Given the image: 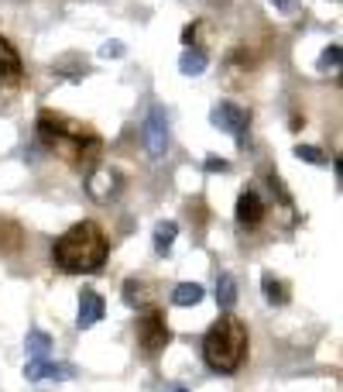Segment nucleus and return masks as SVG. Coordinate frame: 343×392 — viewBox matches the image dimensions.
I'll use <instances>...</instances> for the list:
<instances>
[{
    "mask_svg": "<svg viewBox=\"0 0 343 392\" xmlns=\"http://www.w3.org/2000/svg\"><path fill=\"white\" fill-rule=\"evenodd\" d=\"M340 59H343V48L340 45H329L320 56V69H340Z\"/></svg>",
    "mask_w": 343,
    "mask_h": 392,
    "instance_id": "obj_19",
    "label": "nucleus"
},
{
    "mask_svg": "<svg viewBox=\"0 0 343 392\" xmlns=\"http://www.w3.org/2000/svg\"><path fill=\"white\" fill-rule=\"evenodd\" d=\"M213 128H220V131H227V135L233 138H241L244 131H248V124H250V114L244 110V107H237V103H230V100H223V103H216L213 107Z\"/></svg>",
    "mask_w": 343,
    "mask_h": 392,
    "instance_id": "obj_5",
    "label": "nucleus"
},
{
    "mask_svg": "<svg viewBox=\"0 0 343 392\" xmlns=\"http://www.w3.org/2000/svg\"><path fill=\"white\" fill-rule=\"evenodd\" d=\"M120 186H124V176L117 169H90L86 176V193L93 203H107L110 196L120 193Z\"/></svg>",
    "mask_w": 343,
    "mask_h": 392,
    "instance_id": "obj_6",
    "label": "nucleus"
},
{
    "mask_svg": "<svg viewBox=\"0 0 343 392\" xmlns=\"http://www.w3.org/2000/svg\"><path fill=\"white\" fill-rule=\"evenodd\" d=\"M52 262H56L58 272H65V275H86V272L103 269V262H107V237L100 231V224H93V220L73 224L56 241Z\"/></svg>",
    "mask_w": 343,
    "mask_h": 392,
    "instance_id": "obj_1",
    "label": "nucleus"
},
{
    "mask_svg": "<svg viewBox=\"0 0 343 392\" xmlns=\"http://www.w3.org/2000/svg\"><path fill=\"white\" fill-rule=\"evenodd\" d=\"M203 358L213 372L233 375L248 358V327L237 316H220L203 337Z\"/></svg>",
    "mask_w": 343,
    "mask_h": 392,
    "instance_id": "obj_2",
    "label": "nucleus"
},
{
    "mask_svg": "<svg viewBox=\"0 0 343 392\" xmlns=\"http://www.w3.org/2000/svg\"><path fill=\"white\" fill-rule=\"evenodd\" d=\"M175 237H179V224H175V220L158 224V227H154V252H158V255H165L172 244H175Z\"/></svg>",
    "mask_w": 343,
    "mask_h": 392,
    "instance_id": "obj_15",
    "label": "nucleus"
},
{
    "mask_svg": "<svg viewBox=\"0 0 343 392\" xmlns=\"http://www.w3.org/2000/svg\"><path fill=\"white\" fill-rule=\"evenodd\" d=\"M21 73H24V66H21V56L18 48L11 45L7 38H0V79H21Z\"/></svg>",
    "mask_w": 343,
    "mask_h": 392,
    "instance_id": "obj_10",
    "label": "nucleus"
},
{
    "mask_svg": "<svg viewBox=\"0 0 343 392\" xmlns=\"http://www.w3.org/2000/svg\"><path fill=\"white\" fill-rule=\"evenodd\" d=\"M76 368L69 361H48V358H31L24 365V378L28 382H41V378H73Z\"/></svg>",
    "mask_w": 343,
    "mask_h": 392,
    "instance_id": "obj_7",
    "label": "nucleus"
},
{
    "mask_svg": "<svg viewBox=\"0 0 343 392\" xmlns=\"http://www.w3.org/2000/svg\"><path fill=\"white\" fill-rule=\"evenodd\" d=\"M107 314V303H103V296L93 293V289H86V293L79 296V316H76V327L79 331H90L93 324H100Z\"/></svg>",
    "mask_w": 343,
    "mask_h": 392,
    "instance_id": "obj_8",
    "label": "nucleus"
},
{
    "mask_svg": "<svg viewBox=\"0 0 343 392\" xmlns=\"http://www.w3.org/2000/svg\"><path fill=\"white\" fill-rule=\"evenodd\" d=\"M206 172H213V176H220V172H230V162H227V158L210 155V158H206Z\"/></svg>",
    "mask_w": 343,
    "mask_h": 392,
    "instance_id": "obj_20",
    "label": "nucleus"
},
{
    "mask_svg": "<svg viewBox=\"0 0 343 392\" xmlns=\"http://www.w3.org/2000/svg\"><path fill=\"white\" fill-rule=\"evenodd\" d=\"M199 299H203V286L199 282H179L172 289V303L175 306H196Z\"/></svg>",
    "mask_w": 343,
    "mask_h": 392,
    "instance_id": "obj_14",
    "label": "nucleus"
},
{
    "mask_svg": "<svg viewBox=\"0 0 343 392\" xmlns=\"http://www.w3.org/2000/svg\"><path fill=\"white\" fill-rule=\"evenodd\" d=\"M141 296H144V289L137 286V279H131V282L124 286V299H127V303H131V306H134V303H137Z\"/></svg>",
    "mask_w": 343,
    "mask_h": 392,
    "instance_id": "obj_21",
    "label": "nucleus"
},
{
    "mask_svg": "<svg viewBox=\"0 0 343 392\" xmlns=\"http://www.w3.org/2000/svg\"><path fill=\"white\" fill-rule=\"evenodd\" d=\"M21 227L18 224H11V220H4V224H0V252H11V255H14V252H21Z\"/></svg>",
    "mask_w": 343,
    "mask_h": 392,
    "instance_id": "obj_16",
    "label": "nucleus"
},
{
    "mask_svg": "<svg viewBox=\"0 0 343 392\" xmlns=\"http://www.w3.org/2000/svg\"><path fill=\"white\" fill-rule=\"evenodd\" d=\"M175 392H186V389H175Z\"/></svg>",
    "mask_w": 343,
    "mask_h": 392,
    "instance_id": "obj_25",
    "label": "nucleus"
},
{
    "mask_svg": "<svg viewBox=\"0 0 343 392\" xmlns=\"http://www.w3.org/2000/svg\"><path fill=\"white\" fill-rule=\"evenodd\" d=\"M137 341H141V348L148 354H158L172 341V331L165 324V316H162V310H154V306L141 310V316H137Z\"/></svg>",
    "mask_w": 343,
    "mask_h": 392,
    "instance_id": "obj_3",
    "label": "nucleus"
},
{
    "mask_svg": "<svg viewBox=\"0 0 343 392\" xmlns=\"http://www.w3.org/2000/svg\"><path fill=\"white\" fill-rule=\"evenodd\" d=\"M100 56H103V59H117V56H124V45H120V41H107V45L100 48Z\"/></svg>",
    "mask_w": 343,
    "mask_h": 392,
    "instance_id": "obj_22",
    "label": "nucleus"
},
{
    "mask_svg": "<svg viewBox=\"0 0 343 392\" xmlns=\"http://www.w3.org/2000/svg\"><path fill=\"white\" fill-rule=\"evenodd\" d=\"M144 145H148V155L162 158L169 152V118L162 107H152L148 118H144Z\"/></svg>",
    "mask_w": 343,
    "mask_h": 392,
    "instance_id": "obj_4",
    "label": "nucleus"
},
{
    "mask_svg": "<svg viewBox=\"0 0 343 392\" xmlns=\"http://www.w3.org/2000/svg\"><path fill=\"white\" fill-rule=\"evenodd\" d=\"M216 303H220V310H233V303H237V279L230 272L216 279Z\"/></svg>",
    "mask_w": 343,
    "mask_h": 392,
    "instance_id": "obj_13",
    "label": "nucleus"
},
{
    "mask_svg": "<svg viewBox=\"0 0 343 392\" xmlns=\"http://www.w3.org/2000/svg\"><path fill=\"white\" fill-rule=\"evenodd\" d=\"M196 31H199V24H186V31H182V41H186V45H192V41H196Z\"/></svg>",
    "mask_w": 343,
    "mask_h": 392,
    "instance_id": "obj_24",
    "label": "nucleus"
},
{
    "mask_svg": "<svg viewBox=\"0 0 343 392\" xmlns=\"http://www.w3.org/2000/svg\"><path fill=\"white\" fill-rule=\"evenodd\" d=\"M271 7H278L282 14H292V11L299 7V0H271Z\"/></svg>",
    "mask_w": 343,
    "mask_h": 392,
    "instance_id": "obj_23",
    "label": "nucleus"
},
{
    "mask_svg": "<svg viewBox=\"0 0 343 392\" xmlns=\"http://www.w3.org/2000/svg\"><path fill=\"white\" fill-rule=\"evenodd\" d=\"M261 293H265V299L271 303V306H282V303H288V286L275 272L261 275Z\"/></svg>",
    "mask_w": 343,
    "mask_h": 392,
    "instance_id": "obj_11",
    "label": "nucleus"
},
{
    "mask_svg": "<svg viewBox=\"0 0 343 392\" xmlns=\"http://www.w3.org/2000/svg\"><path fill=\"white\" fill-rule=\"evenodd\" d=\"M295 158H302V162H309V165H323L326 152L323 148H316V145H295Z\"/></svg>",
    "mask_w": 343,
    "mask_h": 392,
    "instance_id": "obj_18",
    "label": "nucleus"
},
{
    "mask_svg": "<svg viewBox=\"0 0 343 392\" xmlns=\"http://www.w3.org/2000/svg\"><path fill=\"white\" fill-rule=\"evenodd\" d=\"M179 73H182V76H203V73H206V52L189 45V48L182 52V59H179Z\"/></svg>",
    "mask_w": 343,
    "mask_h": 392,
    "instance_id": "obj_12",
    "label": "nucleus"
},
{
    "mask_svg": "<svg viewBox=\"0 0 343 392\" xmlns=\"http://www.w3.org/2000/svg\"><path fill=\"white\" fill-rule=\"evenodd\" d=\"M237 220L244 224V227H258L261 220H265V200L258 193H244L237 196Z\"/></svg>",
    "mask_w": 343,
    "mask_h": 392,
    "instance_id": "obj_9",
    "label": "nucleus"
},
{
    "mask_svg": "<svg viewBox=\"0 0 343 392\" xmlns=\"http://www.w3.org/2000/svg\"><path fill=\"white\" fill-rule=\"evenodd\" d=\"M24 344H28V354H31V358H48V348H52V341H48L45 331H31Z\"/></svg>",
    "mask_w": 343,
    "mask_h": 392,
    "instance_id": "obj_17",
    "label": "nucleus"
}]
</instances>
